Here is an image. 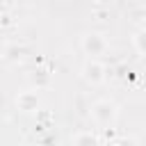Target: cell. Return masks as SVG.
I'll return each instance as SVG.
<instances>
[{
	"mask_svg": "<svg viewBox=\"0 0 146 146\" xmlns=\"http://www.w3.org/2000/svg\"><path fill=\"white\" fill-rule=\"evenodd\" d=\"M91 114H94V119H96V121L107 123V121H112V119H114V114H116V112H114V105H112V103L100 100V103H96V105H94V112H91Z\"/></svg>",
	"mask_w": 146,
	"mask_h": 146,
	"instance_id": "6da1fadb",
	"label": "cell"
},
{
	"mask_svg": "<svg viewBox=\"0 0 146 146\" xmlns=\"http://www.w3.org/2000/svg\"><path fill=\"white\" fill-rule=\"evenodd\" d=\"M137 48H139L141 52H146V32H141V34L137 36Z\"/></svg>",
	"mask_w": 146,
	"mask_h": 146,
	"instance_id": "277c9868",
	"label": "cell"
},
{
	"mask_svg": "<svg viewBox=\"0 0 146 146\" xmlns=\"http://www.w3.org/2000/svg\"><path fill=\"white\" fill-rule=\"evenodd\" d=\"M84 48H87L91 55H96V52H100V50L105 48V41H103L98 34H89V36H84Z\"/></svg>",
	"mask_w": 146,
	"mask_h": 146,
	"instance_id": "3957f363",
	"label": "cell"
},
{
	"mask_svg": "<svg viewBox=\"0 0 146 146\" xmlns=\"http://www.w3.org/2000/svg\"><path fill=\"white\" fill-rule=\"evenodd\" d=\"M84 78H87L89 82H100V80H103V66H100L98 62H89V64L84 66Z\"/></svg>",
	"mask_w": 146,
	"mask_h": 146,
	"instance_id": "7a4b0ae2",
	"label": "cell"
}]
</instances>
